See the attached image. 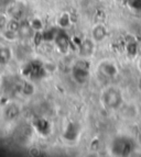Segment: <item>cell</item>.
<instances>
[{
	"instance_id": "cell-1",
	"label": "cell",
	"mask_w": 141,
	"mask_h": 157,
	"mask_svg": "<svg viewBox=\"0 0 141 157\" xmlns=\"http://www.w3.org/2000/svg\"><path fill=\"white\" fill-rule=\"evenodd\" d=\"M102 102L104 107L108 110H118L123 103V92L117 87H107L106 89L103 90Z\"/></svg>"
},
{
	"instance_id": "cell-2",
	"label": "cell",
	"mask_w": 141,
	"mask_h": 157,
	"mask_svg": "<svg viewBox=\"0 0 141 157\" xmlns=\"http://www.w3.org/2000/svg\"><path fill=\"white\" fill-rule=\"evenodd\" d=\"M135 149V143L128 136H116L110 144V154L114 156H129Z\"/></svg>"
},
{
	"instance_id": "cell-3",
	"label": "cell",
	"mask_w": 141,
	"mask_h": 157,
	"mask_svg": "<svg viewBox=\"0 0 141 157\" xmlns=\"http://www.w3.org/2000/svg\"><path fill=\"white\" fill-rule=\"evenodd\" d=\"M22 73L26 78L33 81L43 78L46 75L47 71L43 64L33 60V62H30L24 66L23 69H22Z\"/></svg>"
},
{
	"instance_id": "cell-4",
	"label": "cell",
	"mask_w": 141,
	"mask_h": 157,
	"mask_svg": "<svg viewBox=\"0 0 141 157\" xmlns=\"http://www.w3.org/2000/svg\"><path fill=\"white\" fill-rule=\"evenodd\" d=\"M72 77L74 80L79 85L85 84L89 78V69L87 66H84V64L77 63L72 68Z\"/></svg>"
},
{
	"instance_id": "cell-5",
	"label": "cell",
	"mask_w": 141,
	"mask_h": 157,
	"mask_svg": "<svg viewBox=\"0 0 141 157\" xmlns=\"http://www.w3.org/2000/svg\"><path fill=\"white\" fill-rule=\"evenodd\" d=\"M95 41L91 37H86L81 41L79 45L77 46L79 55L83 58H88L94 55L95 52Z\"/></svg>"
},
{
	"instance_id": "cell-6",
	"label": "cell",
	"mask_w": 141,
	"mask_h": 157,
	"mask_svg": "<svg viewBox=\"0 0 141 157\" xmlns=\"http://www.w3.org/2000/svg\"><path fill=\"white\" fill-rule=\"evenodd\" d=\"M54 43L58 47V50L60 51L61 53H67L68 48H70V36L66 33L65 29H60L58 28V33H56V36L54 39Z\"/></svg>"
},
{
	"instance_id": "cell-7",
	"label": "cell",
	"mask_w": 141,
	"mask_h": 157,
	"mask_svg": "<svg viewBox=\"0 0 141 157\" xmlns=\"http://www.w3.org/2000/svg\"><path fill=\"white\" fill-rule=\"evenodd\" d=\"M98 71L103 76L107 78H115L119 74V68L114 62L110 60H103L98 64Z\"/></svg>"
},
{
	"instance_id": "cell-8",
	"label": "cell",
	"mask_w": 141,
	"mask_h": 157,
	"mask_svg": "<svg viewBox=\"0 0 141 157\" xmlns=\"http://www.w3.org/2000/svg\"><path fill=\"white\" fill-rule=\"evenodd\" d=\"M79 134H81V128L79 126V124H76L75 122H70L64 128L63 137L65 141L72 143L79 139Z\"/></svg>"
},
{
	"instance_id": "cell-9",
	"label": "cell",
	"mask_w": 141,
	"mask_h": 157,
	"mask_svg": "<svg viewBox=\"0 0 141 157\" xmlns=\"http://www.w3.org/2000/svg\"><path fill=\"white\" fill-rule=\"evenodd\" d=\"M108 36V31L107 28L102 23H98L96 25L93 26L91 29V39L94 40L96 43H100L103 41L107 39Z\"/></svg>"
},
{
	"instance_id": "cell-10",
	"label": "cell",
	"mask_w": 141,
	"mask_h": 157,
	"mask_svg": "<svg viewBox=\"0 0 141 157\" xmlns=\"http://www.w3.org/2000/svg\"><path fill=\"white\" fill-rule=\"evenodd\" d=\"M33 125L38 133L41 134L42 136H49L51 134V131H52L51 123L45 119H37L34 121Z\"/></svg>"
},
{
	"instance_id": "cell-11",
	"label": "cell",
	"mask_w": 141,
	"mask_h": 157,
	"mask_svg": "<svg viewBox=\"0 0 141 157\" xmlns=\"http://www.w3.org/2000/svg\"><path fill=\"white\" fill-rule=\"evenodd\" d=\"M20 91L22 94L26 96V97H29V96H32L35 91V87H34L33 82L32 80H24L21 82V86H20Z\"/></svg>"
},
{
	"instance_id": "cell-12",
	"label": "cell",
	"mask_w": 141,
	"mask_h": 157,
	"mask_svg": "<svg viewBox=\"0 0 141 157\" xmlns=\"http://www.w3.org/2000/svg\"><path fill=\"white\" fill-rule=\"evenodd\" d=\"M12 53L8 46L0 47V65H6L11 59Z\"/></svg>"
},
{
	"instance_id": "cell-13",
	"label": "cell",
	"mask_w": 141,
	"mask_h": 157,
	"mask_svg": "<svg viewBox=\"0 0 141 157\" xmlns=\"http://www.w3.org/2000/svg\"><path fill=\"white\" fill-rule=\"evenodd\" d=\"M58 25L60 29H67L70 25V17L67 12H63L58 16Z\"/></svg>"
},
{
	"instance_id": "cell-14",
	"label": "cell",
	"mask_w": 141,
	"mask_h": 157,
	"mask_svg": "<svg viewBox=\"0 0 141 157\" xmlns=\"http://www.w3.org/2000/svg\"><path fill=\"white\" fill-rule=\"evenodd\" d=\"M19 113H20V110H19V108L14 105H9V107L6 108V110H5L6 117H7V119H9V120L16 119L19 115Z\"/></svg>"
},
{
	"instance_id": "cell-15",
	"label": "cell",
	"mask_w": 141,
	"mask_h": 157,
	"mask_svg": "<svg viewBox=\"0 0 141 157\" xmlns=\"http://www.w3.org/2000/svg\"><path fill=\"white\" fill-rule=\"evenodd\" d=\"M29 24L31 25L32 30H33L35 33L37 32H41L44 30V25H43V22L40 18H33L31 21L29 22Z\"/></svg>"
},
{
	"instance_id": "cell-16",
	"label": "cell",
	"mask_w": 141,
	"mask_h": 157,
	"mask_svg": "<svg viewBox=\"0 0 141 157\" xmlns=\"http://www.w3.org/2000/svg\"><path fill=\"white\" fill-rule=\"evenodd\" d=\"M33 30H32L31 25L29 23L28 24H21L20 29L18 31V34H20L22 37H30L33 33Z\"/></svg>"
},
{
	"instance_id": "cell-17",
	"label": "cell",
	"mask_w": 141,
	"mask_h": 157,
	"mask_svg": "<svg viewBox=\"0 0 141 157\" xmlns=\"http://www.w3.org/2000/svg\"><path fill=\"white\" fill-rule=\"evenodd\" d=\"M20 26H21V23L18 21V20H16V19H10V20L8 21L7 29L12 30V31H14V32H18L19 29H20Z\"/></svg>"
},
{
	"instance_id": "cell-18",
	"label": "cell",
	"mask_w": 141,
	"mask_h": 157,
	"mask_svg": "<svg viewBox=\"0 0 141 157\" xmlns=\"http://www.w3.org/2000/svg\"><path fill=\"white\" fill-rule=\"evenodd\" d=\"M3 36H5V39L9 40V41H14V40H17V37H18V32L6 29V30H3Z\"/></svg>"
},
{
	"instance_id": "cell-19",
	"label": "cell",
	"mask_w": 141,
	"mask_h": 157,
	"mask_svg": "<svg viewBox=\"0 0 141 157\" xmlns=\"http://www.w3.org/2000/svg\"><path fill=\"white\" fill-rule=\"evenodd\" d=\"M130 8L136 11H141V0H127Z\"/></svg>"
},
{
	"instance_id": "cell-20",
	"label": "cell",
	"mask_w": 141,
	"mask_h": 157,
	"mask_svg": "<svg viewBox=\"0 0 141 157\" xmlns=\"http://www.w3.org/2000/svg\"><path fill=\"white\" fill-rule=\"evenodd\" d=\"M127 52L130 54L131 56H135L137 53V44L135 42L132 43H129L128 45H127Z\"/></svg>"
},
{
	"instance_id": "cell-21",
	"label": "cell",
	"mask_w": 141,
	"mask_h": 157,
	"mask_svg": "<svg viewBox=\"0 0 141 157\" xmlns=\"http://www.w3.org/2000/svg\"><path fill=\"white\" fill-rule=\"evenodd\" d=\"M138 71H140V74H141V56H140V58H139V60H138Z\"/></svg>"
},
{
	"instance_id": "cell-22",
	"label": "cell",
	"mask_w": 141,
	"mask_h": 157,
	"mask_svg": "<svg viewBox=\"0 0 141 157\" xmlns=\"http://www.w3.org/2000/svg\"><path fill=\"white\" fill-rule=\"evenodd\" d=\"M138 89L140 90V92H141V77L139 78V80H138Z\"/></svg>"
},
{
	"instance_id": "cell-23",
	"label": "cell",
	"mask_w": 141,
	"mask_h": 157,
	"mask_svg": "<svg viewBox=\"0 0 141 157\" xmlns=\"http://www.w3.org/2000/svg\"><path fill=\"white\" fill-rule=\"evenodd\" d=\"M138 143L140 144V146H141V134L139 135V137H138Z\"/></svg>"
}]
</instances>
